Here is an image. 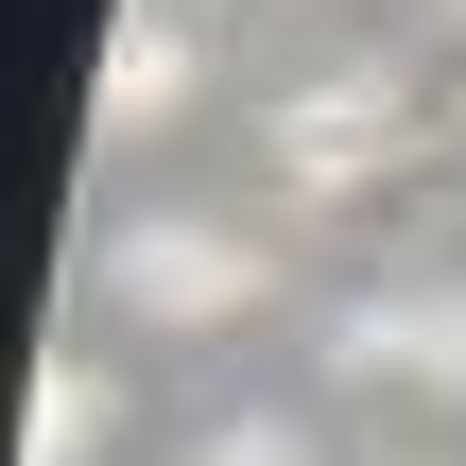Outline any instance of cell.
<instances>
[{
  "instance_id": "5b68a950",
  "label": "cell",
  "mask_w": 466,
  "mask_h": 466,
  "mask_svg": "<svg viewBox=\"0 0 466 466\" xmlns=\"http://www.w3.org/2000/svg\"><path fill=\"white\" fill-rule=\"evenodd\" d=\"M17 466H138V380L69 329L52 363H35V415H17Z\"/></svg>"
},
{
  "instance_id": "8992f818",
  "label": "cell",
  "mask_w": 466,
  "mask_h": 466,
  "mask_svg": "<svg viewBox=\"0 0 466 466\" xmlns=\"http://www.w3.org/2000/svg\"><path fill=\"white\" fill-rule=\"evenodd\" d=\"M173 466H346V450H329V398H208Z\"/></svg>"
},
{
  "instance_id": "6da1fadb",
  "label": "cell",
  "mask_w": 466,
  "mask_h": 466,
  "mask_svg": "<svg viewBox=\"0 0 466 466\" xmlns=\"http://www.w3.org/2000/svg\"><path fill=\"white\" fill-rule=\"evenodd\" d=\"M277 294H294V242L225 190H104L69 259V329H121V346H242Z\"/></svg>"
},
{
  "instance_id": "52a82bcc",
  "label": "cell",
  "mask_w": 466,
  "mask_h": 466,
  "mask_svg": "<svg viewBox=\"0 0 466 466\" xmlns=\"http://www.w3.org/2000/svg\"><path fill=\"white\" fill-rule=\"evenodd\" d=\"M225 17H329V0H225Z\"/></svg>"
},
{
  "instance_id": "277c9868",
  "label": "cell",
  "mask_w": 466,
  "mask_h": 466,
  "mask_svg": "<svg viewBox=\"0 0 466 466\" xmlns=\"http://www.w3.org/2000/svg\"><path fill=\"white\" fill-rule=\"evenodd\" d=\"M208 17H225V0H121V17H104V69H86V156H104V173L156 156V138H190V104L225 86Z\"/></svg>"
},
{
  "instance_id": "9c48e42d",
  "label": "cell",
  "mask_w": 466,
  "mask_h": 466,
  "mask_svg": "<svg viewBox=\"0 0 466 466\" xmlns=\"http://www.w3.org/2000/svg\"><path fill=\"white\" fill-rule=\"evenodd\" d=\"M380 466H432V450H380Z\"/></svg>"
},
{
  "instance_id": "7a4b0ae2",
  "label": "cell",
  "mask_w": 466,
  "mask_h": 466,
  "mask_svg": "<svg viewBox=\"0 0 466 466\" xmlns=\"http://www.w3.org/2000/svg\"><path fill=\"white\" fill-rule=\"evenodd\" d=\"M415 156H432V104L398 52H294L259 86V173L294 208H380V190H415Z\"/></svg>"
},
{
  "instance_id": "ba28073f",
  "label": "cell",
  "mask_w": 466,
  "mask_h": 466,
  "mask_svg": "<svg viewBox=\"0 0 466 466\" xmlns=\"http://www.w3.org/2000/svg\"><path fill=\"white\" fill-rule=\"evenodd\" d=\"M432 35H450V52H466V0H432Z\"/></svg>"
},
{
  "instance_id": "3957f363",
  "label": "cell",
  "mask_w": 466,
  "mask_h": 466,
  "mask_svg": "<svg viewBox=\"0 0 466 466\" xmlns=\"http://www.w3.org/2000/svg\"><path fill=\"white\" fill-rule=\"evenodd\" d=\"M311 380L363 398V415L450 432L466 415V259H380V277H346L329 329H311Z\"/></svg>"
}]
</instances>
